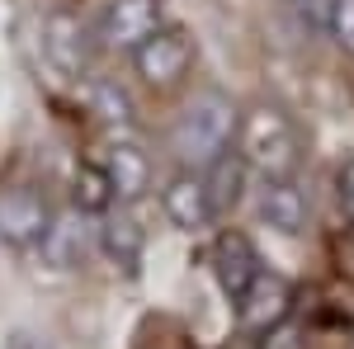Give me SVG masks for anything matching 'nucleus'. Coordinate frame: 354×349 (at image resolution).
<instances>
[{
  "instance_id": "obj_21",
  "label": "nucleus",
  "mask_w": 354,
  "mask_h": 349,
  "mask_svg": "<svg viewBox=\"0 0 354 349\" xmlns=\"http://www.w3.org/2000/svg\"><path fill=\"white\" fill-rule=\"evenodd\" d=\"M340 269L354 279V232H350V241H340Z\"/></svg>"
},
{
  "instance_id": "obj_3",
  "label": "nucleus",
  "mask_w": 354,
  "mask_h": 349,
  "mask_svg": "<svg viewBox=\"0 0 354 349\" xmlns=\"http://www.w3.org/2000/svg\"><path fill=\"white\" fill-rule=\"evenodd\" d=\"M53 203L48 194L28 180H5L0 185V241L15 245V250H28L48 236L53 227Z\"/></svg>"
},
{
  "instance_id": "obj_9",
  "label": "nucleus",
  "mask_w": 354,
  "mask_h": 349,
  "mask_svg": "<svg viewBox=\"0 0 354 349\" xmlns=\"http://www.w3.org/2000/svg\"><path fill=\"white\" fill-rule=\"evenodd\" d=\"M43 57L53 62L62 76H81L85 66H90V28L76 15H66V10L48 15L43 19Z\"/></svg>"
},
{
  "instance_id": "obj_7",
  "label": "nucleus",
  "mask_w": 354,
  "mask_h": 349,
  "mask_svg": "<svg viewBox=\"0 0 354 349\" xmlns=\"http://www.w3.org/2000/svg\"><path fill=\"white\" fill-rule=\"evenodd\" d=\"M288 312H293V283L283 279V274H274V269H260V279L245 288V297L236 302V317H241L245 330H255V335H265L270 326L288 321Z\"/></svg>"
},
{
  "instance_id": "obj_16",
  "label": "nucleus",
  "mask_w": 354,
  "mask_h": 349,
  "mask_svg": "<svg viewBox=\"0 0 354 349\" xmlns=\"http://www.w3.org/2000/svg\"><path fill=\"white\" fill-rule=\"evenodd\" d=\"M90 109L109 123V128H118V133H128L133 128V100H128V90H118L113 81H95L90 85Z\"/></svg>"
},
{
  "instance_id": "obj_13",
  "label": "nucleus",
  "mask_w": 354,
  "mask_h": 349,
  "mask_svg": "<svg viewBox=\"0 0 354 349\" xmlns=\"http://www.w3.org/2000/svg\"><path fill=\"white\" fill-rule=\"evenodd\" d=\"M255 208H260V222L274 227V232H283V236H298L307 227V198L298 194L293 180H260Z\"/></svg>"
},
{
  "instance_id": "obj_15",
  "label": "nucleus",
  "mask_w": 354,
  "mask_h": 349,
  "mask_svg": "<svg viewBox=\"0 0 354 349\" xmlns=\"http://www.w3.org/2000/svg\"><path fill=\"white\" fill-rule=\"evenodd\" d=\"M113 203H118V194H113L109 170H104V165H95V161H81V165H76V175H71V208L104 217Z\"/></svg>"
},
{
  "instance_id": "obj_10",
  "label": "nucleus",
  "mask_w": 354,
  "mask_h": 349,
  "mask_svg": "<svg viewBox=\"0 0 354 349\" xmlns=\"http://www.w3.org/2000/svg\"><path fill=\"white\" fill-rule=\"evenodd\" d=\"M104 170H109V180H113L118 203H137V198L151 189V161H147V151L123 133L109 137V147H104Z\"/></svg>"
},
{
  "instance_id": "obj_2",
  "label": "nucleus",
  "mask_w": 354,
  "mask_h": 349,
  "mask_svg": "<svg viewBox=\"0 0 354 349\" xmlns=\"http://www.w3.org/2000/svg\"><path fill=\"white\" fill-rule=\"evenodd\" d=\"M236 151L260 180H293L302 161L298 123L279 104H250L236 123Z\"/></svg>"
},
{
  "instance_id": "obj_8",
  "label": "nucleus",
  "mask_w": 354,
  "mask_h": 349,
  "mask_svg": "<svg viewBox=\"0 0 354 349\" xmlns=\"http://www.w3.org/2000/svg\"><path fill=\"white\" fill-rule=\"evenodd\" d=\"M161 208L180 232H203L218 222L213 203H208V189H203V170H175L161 189Z\"/></svg>"
},
{
  "instance_id": "obj_18",
  "label": "nucleus",
  "mask_w": 354,
  "mask_h": 349,
  "mask_svg": "<svg viewBox=\"0 0 354 349\" xmlns=\"http://www.w3.org/2000/svg\"><path fill=\"white\" fill-rule=\"evenodd\" d=\"M326 28H330V38H335L340 48H350V53H354V0H330Z\"/></svg>"
},
{
  "instance_id": "obj_5",
  "label": "nucleus",
  "mask_w": 354,
  "mask_h": 349,
  "mask_svg": "<svg viewBox=\"0 0 354 349\" xmlns=\"http://www.w3.org/2000/svg\"><path fill=\"white\" fill-rule=\"evenodd\" d=\"M133 66H137V76H142L147 85L170 90V85H180L185 76H189L194 38L185 33V28H161L156 38H147V43L133 53Z\"/></svg>"
},
{
  "instance_id": "obj_1",
  "label": "nucleus",
  "mask_w": 354,
  "mask_h": 349,
  "mask_svg": "<svg viewBox=\"0 0 354 349\" xmlns=\"http://www.w3.org/2000/svg\"><path fill=\"white\" fill-rule=\"evenodd\" d=\"M236 123H241V113L222 90H198L170 128V151L180 170H208L222 151H232Z\"/></svg>"
},
{
  "instance_id": "obj_14",
  "label": "nucleus",
  "mask_w": 354,
  "mask_h": 349,
  "mask_svg": "<svg viewBox=\"0 0 354 349\" xmlns=\"http://www.w3.org/2000/svg\"><path fill=\"white\" fill-rule=\"evenodd\" d=\"M245 175H250V165L241 161V151H236V147H232V151H222L218 161L203 170V189H208L213 217H227V213H236V208H241Z\"/></svg>"
},
{
  "instance_id": "obj_17",
  "label": "nucleus",
  "mask_w": 354,
  "mask_h": 349,
  "mask_svg": "<svg viewBox=\"0 0 354 349\" xmlns=\"http://www.w3.org/2000/svg\"><path fill=\"white\" fill-rule=\"evenodd\" d=\"M330 189H335V208H340V217L354 227V156H345V161L335 165Z\"/></svg>"
},
{
  "instance_id": "obj_6",
  "label": "nucleus",
  "mask_w": 354,
  "mask_h": 349,
  "mask_svg": "<svg viewBox=\"0 0 354 349\" xmlns=\"http://www.w3.org/2000/svg\"><path fill=\"white\" fill-rule=\"evenodd\" d=\"M208 265H213V279H218V288L232 302H241L245 288L260 279V250H255V241L245 236V232H218V241H213V250H208Z\"/></svg>"
},
{
  "instance_id": "obj_20",
  "label": "nucleus",
  "mask_w": 354,
  "mask_h": 349,
  "mask_svg": "<svg viewBox=\"0 0 354 349\" xmlns=\"http://www.w3.org/2000/svg\"><path fill=\"white\" fill-rule=\"evenodd\" d=\"M5 349H57L48 335H38V330H15L10 340H5Z\"/></svg>"
},
{
  "instance_id": "obj_11",
  "label": "nucleus",
  "mask_w": 354,
  "mask_h": 349,
  "mask_svg": "<svg viewBox=\"0 0 354 349\" xmlns=\"http://www.w3.org/2000/svg\"><path fill=\"white\" fill-rule=\"evenodd\" d=\"M100 250H104L109 265H118L123 274H137L142 250H147V232H142V222L133 217L128 203H118V208L104 213V222H100Z\"/></svg>"
},
{
  "instance_id": "obj_12",
  "label": "nucleus",
  "mask_w": 354,
  "mask_h": 349,
  "mask_svg": "<svg viewBox=\"0 0 354 349\" xmlns=\"http://www.w3.org/2000/svg\"><path fill=\"white\" fill-rule=\"evenodd\" d=\"M81 208H71V213H57L53 227H48V236L38 241V250H43V260L53 269H81L85 255H90V227H85Z\"/></svg>"
},
{
  "instance_id": "obj_4",
  "label": "nucleus",
  "mask_w": 354,
  "mask_h": 349,
  "mask_svg": "<svg viewBox=\"0 0 354 349\" xmlns=\"http://www.w3.org/2000/svg\"><path fill=\"white\" fill-rule=\"evenodd\" d=\"M165 28V0H109L95 19V38L109 53H137Z\"/></svg>"
},
{
  "instance_id": "obj_19",
  "label": "nucleus",
  "mask_w": 354,
  "mask_h": 349,
  "mask_svg": "<svg viewBox=\"0 0 354 349\" xmlns=\"http://www.w3.org/2000/svg\"><path fill=\"white\" fill-rule=\"evenodd\" d=\"M260 349H307V330L293 321H279L260 335Z\"/></svg>"
}]
</instances>
